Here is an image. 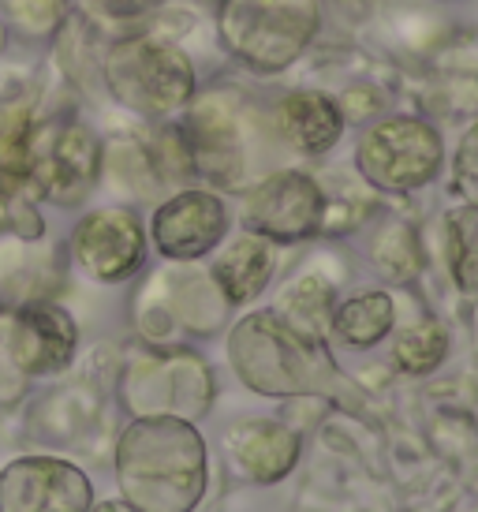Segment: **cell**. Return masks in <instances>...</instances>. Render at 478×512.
Here are the masks:
<instances>
[{"label": "cell", "mask_w": 478, "mask_h": 512, "mask_svg": "<svg viewBox=\"0 0 478 512\" xmlns=\"http://www.w3.org/2000/svg\"><path fill=\"white\" fill-rule=\"evenodd\" d=\"M90 512H142V509H135L131 501H101V505H90Z\"/></svg>", "instance_id": "obj_24"}, {"label": "cell", "mask_w": 478, "mask_h": 512, "mask_svg": "<svg viewBox=\"0 0 478 512\" xmlns=\"http://www.w3.org/2000/svg\"><path fill=\"white\" fill-rule=\"evenodd\" d=\"M71 255L86 277L101 285H120L135 277L146 262V232L135 210L127 206H101L75 225Z\"/></svg>", "instance_id": "obj_8"}, {"label": "cell", "mask_w": 478, "mask_h": 512, "mask_svg": "<svg viewBox=\"0 0 478 512\" xmlns=\"http://www.w3.org/2000/svg\"><path fill=\"white\" fill-rule=\"evenodd\" d=\"M165 0H86V8L98 15V19H109V23H135V19H146L150 12H157Z\"/></svg>", "instance_id": "obj_22"}, {"label": "cell", "mask_w": 478, "mask_h": 512, "mask_svg": "<svg viewBox=\"0 0 478 512\" xmlns=\"http://www.w3.org/2000/svg\"><path fill=\"white\" fill-rule=\"evenodd\" d=\"M445 247H449L452 281L464 296L478 299V206H460L445 221Z\"/></svg>", "instance_id": "obj_18"}, {"label": "cell", "mask_w": 478, "mask_h": 512, "mask_svg": "<svg viewBox=\"0 0 478 512\" xmlns=\"http://www.w3.org/2000/svg\"><path fill=\"white\" fill-rule=\"evenodd\" d=\"M101 75L109 94L139 116H172L195 98V64L154 34H131L109 45Z\"/></svg>", "instance_id": "obj_3"}, {"label": "cell", "mask_w": 478, "mask_h": 512, "mask_svg": "<svg viewBox=\"0 0 478 512\" xmlns=\"http://www.w3.org/2000/svg\"><path fill=\"white\" fill-rule=\"evenodd\" d=\"M225 202L210 191H180L161 202L150 221L154 247L172 262H195L225 240Z\"/></svg>", "instance_id": "obj_12"}, {"label": "cell", "mask_w": 478, "mask_h": 512, "mask_svg": "<svg viewBox=\"0 0 478 512\" xmlns=\"http://www.w3.org/2000/svg\"><path fill=\"white\" fill-rule=\"evenodd\" d=\"M445 348H449V337L437 322H422V326L408 329L400 341H396V363L411 374H426L434 370L441 359H445Z\"/></svg>", "instance_id": "obj_20"}, {"label": "cell", "mask_w": 478, "mask_h": 512, "mask_svg": "<svg viewBox=\"0 0 478 512\" xmlns=\"http://www.w3.org/2000/svg\"><path fill=\"white\" fill-rule=\"evenodd\" d=\"M221 42L254 72H284L318 34L314 0H221Z\"/></svg>", "instance_id": "obj_4"}, {"label": "cell", "mask_w": 478, "mask_h": 512, "mask_svg": "<svg viewBox=\"0 0 478 512\" xmlns=\"http://www.w3.org/2000/svg\"><path fill=\"white\" fill-rule=\"evenodd\" d=\"M236 464L258 483H277L284 479L299 456V434H292L281 423H247L228 441Z\"/></svg>", "instance_id": "obj_15"}, {"label": "cell", "mask_w": 478, "mask_h": 512, "mask_svg": "<svg viewBox=\"0 0 478 512\" xmlns=\"http://www.w3.org/2000/svg\"><path fill=\"white\" fill-rule=\"evenodd\" d=\"M456 184L478 206V124L467 131L460 150H456Z\"/></svg>", "instance_id": "obj_23"}, {"label": "cell", "mask_w": 478, "mask_h": 512, "mask_svg": "<svg viewBox=\"0 0 478 512\" xmlns=\"http://www.w3.org/2000/svg\"><path fill=\"white\" fill-rule=\"evenodd\" d=\"M355 161L378 191H415L441 169V139L426 120L389 116L359 139Z\"/></svg>", "instance_id": "obj_6"}, {"label": "cell", "mask_w": 478, "mask_h": 512, "mask_svg": "<svg viewBox=\"0 0 478 512\" xmlns=\"http://www.w3.org/2000/svg\"><path fill=\"white\" fill-rule=\"evenodd\" d=\"M116 483L142 512H191L206 494V445L191 419L135 415L116 441Z\"/></svg>", "instance_id": "obj_1"}, {"label": "cell", "mask_w": 478, "mask_h": 512, "mask_svg": "<svg viewBox=\"0 0 478 512\" xmlns=\"http://www.w3.org/2000/svg\"><path fill=\"white\" fill-rule=\"evenodd\" d=\"M0 15L19 42L45 45L71 23V0H0Z\"/></svg>", "instance_id": "obj_17"}, {"label": "cell", "mask_w": 478, "mask_h": 512, "mask_svg": "<svg viewBox=\"0 0 478 512\" xmlns=\"http://www.w3.org/2000/svg\"><path fill=\"white\" fill-rule=\"evenodd\" d=\"M277 128L303 154H325L337 146L340 131H344V116H340L333 98H325L318 90H299V94H288L281 101Z\"/></svg>", "instance_id": "obj_14"}, {"label": "cell", "mask_w": 478, "mask_h": 512, "mask_svg": "<svg viewBox=\"0 0 478 512\" xmlns=\"http://www.w3.org/2000/svg\"><path fill=\"white\" fill-rule=\"evenodd\" d=\"M27 378L19 374L12 359V348H8V307H0V408H8L15 400L27 393Z\"/></svg>", "instance_id": "obj_21"}, {"label": "cell", "mask_w": 478, "mask_h": 512, "mask_svg": "<svg viewBox=\"0 0 478 512\" xmlns=\"http://www.w3.org/2000/svg\"><path fill=\"white\" fill-rule=\"evenodd\" d=\"M333 329L355 348H370L393 329V299L381 296V292L348 299L333 318Z\"/></svg>", "instance_id": "obj_19"}, {"label": "cell", "mask_w": 478, "mask_h": 512, "mask_svg": "<svg viewBox=\"0 0 478 512\" xmlns=\"http://www.w3.org/2000/svg\"><path fill=\"white\" fill-rule=\"evenodd\" d=\"M273 273V251L262 236H243L228 247L225 255L213 262V281L225 292L228 303H251L269 285Z\"/></svg>", "instance_id": "obj_16"}, {"label": "cell", "mask_w": 478, "mask_h": 512, "mask_svg": "<svg viewBox=\"0 0 478 512\" xmlns=\"http://www.w3.org/2000/svg\"><path fill=\"white\" fill-rule=\"evenodd\" d=\"M228 359L254 393L266 397H325L337 367L322 344L281 314H251L228 337Z\"/></svg>", "instance_id": "obj_2"}, {"label": "cell", "mask_w": 478, "mask_h": 512, "mask_svg": "<svg viewBox=\"0 0 478 512\" xmlns=\"http://www.w3.org/2000/svg\"><path fill=\"white\" fill-rule=\"evenodd\" d=\"M210 374L187 352H154L124 370L120 397L131 415H180L195 419L210 404Z\"/></svg>", "instance_id": "obj_7"}, {"label": "cell", "mask_w": 478, "mask_h": 512, "mask_svg": "<svg viewBox=\"0 0 478 512\" xmlns=\"http://www.w3.org/2000/svg\"><path fill=\"white\" fill-rule=\"evenodd\" d=\"M8 348L27 382L49 378L71 367L79 352V326L60 303L27 299L19 307H8Z\"/></svg>", "instance_id": "obj_9"}, {"label": "cell", "mask_w": 478, "mask_h": 512, "mask_svg": "<svg viewBox=\"0 0 478 512\" xmlns=\"http://www.w3.org/2000/svg\"><path fill=\"white\" fill-rule=\"evenodd\" d=\"M325 217L318 184L303 172H277L247 195V228L262 240H307Z\"/></svg>", "instance_id": "obj_11"}, {"label": "cell", "mask_w": 478, "mask_h": 512, "mask_svg": "<svg viewBox=\"0 0 478 512\" xmlns=\"http://www.w3.org/2000/svg\"><path fill=\"white\" fill-rule=\"evenodd\" d=\"M180 150L187 169L206 176L213 184H232L239 172V139L236 128L217 105L191 109L180 131Z\"/></svg>", "instance_id": "obj_13"}, {"label": "cell", "mask_w": 478, "mask_h": 512, "mask_svg": "<svg viewBox=\"0 0 478 512\" xmlns=\"http://www.w3.org/2000/svg\"><path fill=\"white\" fill-rule=\"evenodd\" d=\"M101 139L79 116H42L30 150V191L60 210L83 206L101 180Z\"/></svg>", "instance_id": "obj_5"}, {"label": "cell", "mask_w": 478, "mask_h": 512, "mask_svg": "<svg viewBox=\"0 0 478 512\" xmlns=\"http://www.w3.org/2000/svg\"><path fill=\"white\" fill-rule=\"evenodd\" d=\"M8 38H12V30H8L4 15H0V60H4V53H8Z\"/></svg>", "instance_id": "obj_25"}, {"label": "cell", "mask_w": 478, "mask_h": 512, "mask_svg": "<svg viewBox=\"0 0 478 512\" xmlns=\"http://www.w3.org/2000/svg\"><path fill=\"white\" fill-rule=\"evenodd\" d=\"M94 486L60 456H19L0 471V512H90Z\"/></svg>", "instance_id": "obj_10"}]
</instances>
